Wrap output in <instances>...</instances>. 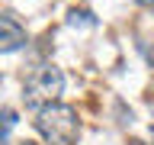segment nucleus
I'll return each instance as SVG.
<instances>
[{
    "instance_id": "nucleus-2",
    "label": "nucleus",
    "mask_w": 154,
    "mask_h": 145,
    "mask_svg": "<svg viewBox=\"0 0 154 145\" xmlns=\"http://www.w3.org/2000/svg\"><path fill=\"white\" fill-rule=\"evenodd\" d=\"M61 90H64V74H61V68L42 65L35 74L26 81L23 100H26V106H38V110H42V106L55 103L58 97H61Z\"/></svg>"
},
{
    "instance_id": "nucleus-3",
    "label": "nucleus",
    "mask_w": 154,
    "mask_h": 145,
    "mask_svg": "<svg viewBox=\"0 0 154 145\" xmlns=\"http://www.w3.org/2000/svg\"><path fill=\"white\" fill-rule=\"evenodd\" d=\"M23 45H26V29L16 23L13 13H3L0 16V52H16Z\"/></svg>"
},
{
    "instance_id": "nucleus-4",
    "label": "nucleus",
    "mask_w": 154,
    "mask_h": 145,
    "mask_svg": "<svg viewBox=\"0 0 154 145\" xmlns=\"http://www.w3.org/2000/svg\"><path fill=\"white\" fill-rule=\"evenodd\" d=\"M67 26H96V16L90 10H71L67 13Z\"/></svg>"
},
{
    "instance_id": "nucleus-1",
    "label": "nucleus",
    "mask_w": 154,
    "mask_h": 145,
    "mask_svg": "<svg viewBox=\"0 0 154 145\" xmlns=\"http://www.w3.org/2000/svg\"><path fill=\"white\" fill-rule=\"evenodd\" d=\"M35 129L48 145H74L80 135V119H77L74 106L67 103H48L38 110Z\"/></svg>"
},
{
    "instance_id": "nucleus-6",
    "label": "nucleus",
    "mask_w": 154,
    "mask_h": 145,
    "mask_svg": "<svg viewBox=\"0 0 154 145\" xmlns=\"http://www.w3.org/2000/svg\"><path fill=\"white\" fill-rule=\"evenodd\" d=\"M151 139H154V129H151Z\"/></svg>"
},
{
    "instance_id": "nucleus-5",
    "label": "nucleus",
    "mask_w": 154,
    "mask_h": 145,
    "mask_svg": "<svg viewBox=\"0 0 154 145\" xmlns=\"http://www.w3.org/2000/svg\"><path fill=\"white\" fill-rule=\"evenodd\" d=\"M135 3H154V0H135Z\"/></svg>"
}]
</instances>
